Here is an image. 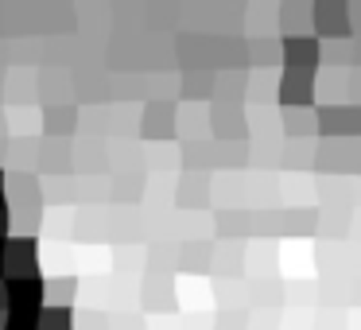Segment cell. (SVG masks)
<instances>
[{
    "label": "cell",
    "instance_id": "5bb4252c",
    "mask_svg": "<svg viewBox=\"0 0 361 330\" xmlns=\"http://www.w3.org/2000/svg\"><path fill=\"white\" fill-rule=\"evenodd\" d=\"M280 125H283V140H311V136H319L314 109H280Z\"/></svg>",
    "mask_w": 361,
    "mask_h": 330
},
{
    "label": "cell",
    "instance_id": "52a82bcc",
    "mask_svg": "<svg viewBox=\"0 0 361 330\" xmlns=\"http://www.w3.org/2000/svg\"><path fill=\"white\" fill-rule=\"evenodd\" d=\"M319 71L322 43L314 35H280V71Z\"/></svg>",
    "mask_w": 361,
    "mask_h": 330
},
{
    "label": "cell",
    "instance_id": "7c38bea8",
    "mask_svg": "<svg viewBox=\"0 0 361 330\" xmlns=\"http://www.w3.org/2000/svg\"><path fill=\"white\" fill-rule=\"evenodd\" d=\"M43 133H47V140H71L78 133V105H47L43 109Z\"/></svg>",
    "mask_w": 361,
    "mask_h": 330
},
{
    "label": "cell",
    "instance_id": "7a4b0ae2",
    "mask_svg": "<svg viewBox=\"0 0 361 330\" xmlns=\"http://www.w3.org/2000/svg\"><path fill=\"white\" fill-rule=\"evenodd\" d=\"M210 133L218 144H245L249 140L245 102H210Z\"/></svg>",
    "mask_w": 361,
    "mask_h": 330
},
{
    "label": "cell",
    "instance_id": "ac0fdd59",
    "mask_svg": "<svg viewBox=\"0 0 361 330\" xmlns=\"http://www.w3.org/2000/svg\"><path fill=\"white\" fill-rule=\"evenodd\" d=\"M283 167H314V144L311 140H283L280 148Z\"/></svg>",
    "mask_w": 361,
    "mask_h": 330
},
{
    "label": "cell",
    "instance_id": "d6986e66",
    "mask_svg": "<svg viewBox=\"0 0 361 330\" xmlns=\"http://www.w3.org/2000/svg\"><path fill=\"white\" fill-rule=\"evenodd\" d=\"M74 295H78V280H71V276L47 280V307H71Z\"/></svg>",
    "mask_w": 361,
    "mask_h": 330
},
{
    "label": "cell",
    "instance_id": "8fae6325",
    "mask_svg": "<svg viewBox=\"0 0 361 330\" xmlns=\"http://www.w3.org/2000/svg\"><path fill=\"white\" fill-rule=\"evenodd\" d=\"M280 35H314V0H283Z\"/></svg>",
    "mask_w": 361,
    "mask_h": 330
},
{
    "label": "cell",
    "instance_id": "e0dca14e",
    "mask_svg": "<svg viewBox=\"0 0 361 330\" xmlns=\"http://www.w3.org/2000/svg\"><path fill=\"white\" fill-rule=\"evenodd\" d=\"M206 175L202 171H187L183 175V187H179V206H202L210 198V187H206Z\"/></svg>",
    "mask_w": 361,
    "mask_h": 330
},
{
    "label": "cell",
    "instance_id": "277c9868",
    "mask_svg": "<svg viewBox=\"0 0 361 330\" xmlns=\"http://www.w3.org/2000/svg\"><path fill=\"white\" fill-rule=\"evenodd\" d=\"M179 133V105L171 97H152L140 113V136L144 140H171Z\"/></svg>",
    "mask_w": 361,
    "mask_h": 330
},
{
    "label": "cell",
    "instance_id": "484cf974",
    "mask_svg": "<svg viewBox=\"0 0 361 330\" xmlns=\"http://www.w3.org/2000/svg\"><path fill=\"white\" fill-rule=\"evenodd\" d=\"M350 24H353V35H361V0L350 4Z\"/></svg>",
    "mask_w": 361,
    "mask_h": 330
},
{
    "label": "cell",
    "instance_id": "44dd1931",
    "mask_svg": "<svg viewBox=\"0 0 361 330\" xmlns=\"http://www.w3.org/2000/svg\"><path fill=\"white\" fill-rule=\"evenodd\" d=\"M249 299L252 303H268V307H280L283 303V283L280 280H264V283H252L249 288Z\"/></svg>",
    "mask_w": 361,
    "mask_h": 330
},
{
    "label": "cell",
    "instance_id": "6da1fadb",
    "mask_svg": "<svg viewBox=\"0 0 361 330\" xmlns=\"http://www.w3.org/2000/svg\"><path fill=\"white\" fill-rule=\"evenodd\" d=\"M314 39H319V43H345V39H353L350 4H345V0H314Z\"/></svg>",
    "mask_w": 361,
    "mask_h": 330
},
{
    "label": "cell",
    "instance_id": "7402d4cb",
    "mask_svg": "<svg viewBox=\"0 0 361 330\" xmlns=\"http://www.w3.org/2000/svg\"><path fill=\"white\" fill-rule=\"evenodd\" d=\"M214 330H249V311H241V307H221Z\"/></svg>",
    "mask_w": 361,
    "mask_h": 330
},
{
    "label": "cell",
    "instance_id": "9a60e30c",
    "mask_svg": "<svg viewBox=\"0 0 361 330\" xmlns=\"http://www.w3.org/2000/svg\"><path fill=\"white\" fill-rule=\"evenodd\" d=\"M249 66L252 71L280 66V35H249Z\"/></svg>",
    "mask_w": 361,
    "mask_h": 330
},
{
    "label": "cell",
    "instance_id": "5b68a950",
    "mask_svg": "<svg viewBox=\"0 0 361 330\" xmlns=\"http://www.w3.org/2000/svg\"><path fill=\"white\" fill-rule=\"evenodd\" d=\"M314 125H319L322 140H350V136H357V105L353 102L319 105L314 109Z\"/></svg>",
    "mask_w": 361,
    "mask_h": 330
},
{
    "label": "cell",
    "instance_id": "2e32d148",
    "mask_svg": "<svg viewBox=\"0 0 361 330\" xmlns=\"http://www.w3.org/2000/svg\"><path fill=\"white\" fill-rule=\"evenodd\" d=\"M214 264V245L210 241H187L179 249V268L187 272H206Z\"/></svg>",
    "mask_w": 361,
    "mask_h": 330
},
{
    "label": "cell",
    "instance_id": "cb8c5ba5",
    "mask_svg": "<svg viewBox=\"0 0 361 330\" xmlns=\"http://www.w3.org/2000/svg\"><path fill=\"white\" fill-rule=\"evenodd\" d=\"M345 94L353 97V105H361V66L345 71Z\"/></svg>",
    "mask_w": 361,
    "mask_h": 330
},
{
    "label": "cell",
    "instance_id": "f1b7e54d",
    "mask_svg": "<svg viewBox=\"0 0 361 330\" xmlns=\"http://www.w3.org/2000/svg\"><path fill=\"white\" fill-rule=\"evenodd\" d=\"M353 140H361V105H357V136H353Z\"/></svg>",
    "mask_w": 361,
    "mask_h": 330
},
{
    "label": "cell",
    "instance_id": "ba28073f",
    "mask_svg": "<svg viewBox=\"0 0 361 330\" xmlns=\"http://www.w3.org/2000/svg\"><path fill=\"white\" fill-rule=\"evenodd\" d=\"M4 276H39V241L32 233H12L4 245Z\"/></svg>",
    "mask_w": 361,
    "mask_h": 330
},
{
    "label": "cell",
    "instance_id": "d4e9b609",
    "mask_svg": "<svg viewBox=\"0 0 361 330\" xmlns=\"http://www.w3.org/2000/svg\"><path fill=\"white\" fill-rule=\"evenodd\" d=\"M12 237V206L0 202V241H8Z\"/></svg>",
    "mask_w": 361,
    "mask_h": 330
},
{
    "label": "cell",
    "instance_id": "8992f818",
    "mask_svg": "<svg viewBox=\"0 0 361 330\" xmlns=\"http://www.w3.org/2000/svg\"><path fill=\"white\" fill-rule=\"evenodd\" d=\"M8 311H43L47 307V280L43 276H4Z\"/></svg>",
    "mask_w": 361,
    "mask_h": 330
},
{
    "label": "cell",
    "instance_id": "4fadbf2b",
    "mask_svg": "<svg viewBox=\"0 0 361 330\" xmlns=\"http://www.w3.org/2000/svg\"><path fill=\"white\" fill-rule=\"evenodd\" d=\"M179 90L187 102H214V94H218V71H183Z\"/></svg>",
    "mask_w": 361,
    "mask_h": 330
},
{
    "label": "cell",
    "instance_id": "30bf717a",
    "mask_svg": "<svg viewBox=\"0 0 361 330\" xmlns=\"http://www.w3.org/2000/svg\"><path fill=\"white\" fill-rule=\"evenodd\" d=\"M214 71H249V35H214Z\"/></svg>",
    "mask_w": 361,
    "mask_h": 330
},
{
    "label": "cell",
    "instance_id": "603a6c76",
    "mask_svg": "<svg viewBox=\"0 0 361 330\" xmlns=\"http://www.w3.org/2000/svg\"><path fill=\"white\" fill-rule=\"evenodd\" d=\"M4 330H39V311H8Z\"/></svg>",
    "mask_w": 361,
    "mask_h": 330
},
{
    "label": "cell",
    "instance_id": "f546056e",
    "mask_svg": "<svg viewBox=\"0 0 361 330\" xmlns=\"http://www.w3.org/2000/svg\"><path fill=\"white\" fill-rule=\"evenodd\" d=\"M4 319H8V314H0V330H4Z\"/></svg>",
    "mask_w": 361,
    "mask_h": 330
},
{
    "label": "cell",
    "instance_id": "3957f363",
    "mask_svg": "<svg viewBox=\"0 0 361 330\" xmlns=\"http://www.w3.org/2000/svg\"><path fill=\"white\" fill-rule=\"evenodd\" d=\"M314 94H319V71H280V90L276 102L280 109H314Z\"/></svg>",
    "mask_w": 361,
    "mask_h": 330
},
{
    "label": "cell",
    "instance_id": "83f0119b",
    "mask_svg": "<svg viewBox=\"0 0 361 330\" xmlns=\"http://www.w3.org/2000/svg\"><path fill=\"white\" fill-rule=\"evenodd\" d=\"M4 245L8 241H0V280H4Z\"/></svg>",
    "mask_w": 361,
    "mask_h": 330
},
{
    "label": "cell",
    "instance_id": "9c48e42d",
    "mask_svg": "<svg viewBox=\"0 0 361 330\" xmlns=\"http://www.w3.org/2000/svg\"><path fill=\"white\" fill-rule=\"evenodd\" d=\"M183 71H214V35L210 32H183L175 39Z\"/></svg>",
    "mask_w": 361,
    "mask_h": 330
},
{
    "label": "cell",
    "instance_id": "ffe728a7",
    "mask_svg": "<svg viewBox=\"0 0 361 330\" xmlns=\"http://www.w3.org/2000/svg\"><path fill=\"white\" fill-rule=\"evenodd\" d=\"M39 330H74V311L71 307H43Z\"/></svg>",
    "mask_w": 361,
    "mask_h": 330
},
{
    "label": "cell",
    "instance_id": "4316f807",
    "mask_svg": "<svg viewBox=\"0 0 361 330\" xmlns=\"http://www.w3.org/2000/svg\"><path fill=\"white\" fill-rule=\"evenodd\" d=\"M0 314H8V295H4V280H0Z\"/></svg>",
    "mask_w": 361,
    "mask_h": 330
}]
</instances>
